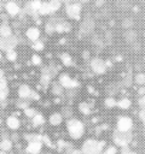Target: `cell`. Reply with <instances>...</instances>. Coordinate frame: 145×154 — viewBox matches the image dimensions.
<instances>
[{
  "label": "cell",
  "instance_id": "6da1fadb",
  "mask_svg": "<svg viewBox=\"0 0 145 154\" xmlns=\"http://www.w3.org/2000/svg\"><path fill=\"white\" fill-rule=\"evenodd\" d=\"M68 129H69V134L72 138H79L82 132H83V126L80 122L72 119V120H69L68 122Z\"/></svg>",
  "mask_w": 145,
  "mask_h": 154
},
{
  "label": "cell",
  "instance_id": "7a4b0ae2",
  "mask_svg": "<svg viewBox=\"0 0 145 154\" xmlns=\"http://www.w3.org/2000/svg\"><path fill=\"white\" fill-rule=\"evenodd\" d=\"M17 45V40L14 36H7V37H1L0 38V49L2 51H10L13 49V47Z\"/></svg>",
  "mask_w": 145,
  "mask_h": 154
},
{
  "label": "cell",
  "instance_id": "3957f363",
  "mask_svg": "<svg viewBox=\"0 0 145 154\" xmlns=\"http://www.w3.org/2000/svg\"><path fill=\"white\" fill-rule=\"evenodd\" d=\"M82 150L86 154H97L99 150V147L94 141H87V142H85Z\"/></svg>",
  "mask_w": 145,
  "mask_h": 154
},
{
  "label": "cell",
  "instance_id": "277c9868",
  "mask_svg": "<svg viewBox=\"0 0 145 154\" xmlns=\"http://www.w3.org/2000/svg\"><path fill=\"white\" fill-rule=\"evenodd\" d=\"M80 11H81V8H80V5L79 4H70V5L66 6V13H68V16L71 17V18H74V19H77L80 17Z\"/></svg>",
  "mask_w": 145,
  "mask_h": 154
},
{
  "label": "cell",
  "instance_id": "5b68a950",
  "mask_svg": "<svg viewBox=\"0 0 145 154\" xmlns=\"http://www.w3.org/2000/svg\"><path fill=\"white\" fill-rule=\"evenodd\" d=\"M41 150V142H39L37 140L36 141H31L27 148V152L29 154H37Z\"/></svg>",
  "mask_w": 145,
  "mask_h": 154
},
{
  "label": "cell",
  "instance_id": "8992f818",
  "mask_svg": "<svg viewBox=\"0 0 145 154\" xmlns=\"http://www.w3.org/2000/svg\"><path fill=\"white\" fill-rule=\"evenodd\" d=\"M5 7H6V11H7V13H8L10 16H16V14H18V12H19L18 5H17L16 2H13V1H8V2L5 5Z\"/></svg>",
  "mask_w": 145,
  "mask_h": 154
},
{
  "label": "cell",
  "instance_id": "52a82bcc",
  "mask_svg": "<svg viewBox=\"0 0 145 154\" xmlns=\"http://www.w3.org/2000/svg\"><path fill=\"white\" fill-rule=\"evenodd\" d=\"M60 84H62L63 87H66V88L76 85L75 81H72V79H71L69 76H66V75H63V76L60 77Z\"/></svg>",
  "mask_w": 145,
  "mask_h": 154
},
{
  "label": "cell",
  "instance_id": "ba28073f",
  "mask_svg": "<svg viewBox=\"0 0 145 154\" xmlns=\"http://www.w3.org/2000/svg\"><path fill=\"white\" fill-rule=\"evenodd\" d=\"M27 36H28V38L35 41V40L39 38V36H40V31H39L37 28H30V29L27 30Z\"/></svg>",
  "mask_w": 145,
  "mask_h": 154
},
{
  "label": "cell",
  "instance_id": "9c48e42d",
  "mask_svg": "<svg viewBox=\"0 0 145 154\" xmlns=\"http://www.w3.org/2000/svg\"><path fill=\"white\" fill-rule=\"evenodd\" d=\"M8 93V88H7V83L5 79L0 81V100H4L7 96Z\"/></svg>",
  "mask_w": 145,
  "mask_h": 154
},
{
  "label": "cell",
  "instance_id": "30bf717a",
  "mask_svg": "<svg viewBox=\"0 0 145 154\" xmlns=\"http://www.w3.org/2000/svg\"><path fill=\"white\" fill-rule=\"evenodd\" d=\"M6 123H7V126L10 129H12V130H16V129L19 128V120L16 117H8Z\"/></svg>",
  "mask_w": 145,
  "mask_h": 154
},
{
  "label": "cell",
  "instance_id": "8fae6325",
  "mask_svg": "<svg viewBox=\"0 0 145 154\" xmlns=\"http://www.w3.org/2000/svg\"><path fill=\"white\" fill-rule=\"evenodd\" d=\"M11 34H12V30H11V28L7 24H1L0 25V36L1 37L11 36Z\"/></svg>",
  "mask_w": 145,
  "mask_h": 154
},
{
  "label": "cell",
  "instance_id": "7c38bea8",
  "mask_svg": "<svg viewBox=\"0 0 145 154\" xmlns=\"http://www.w3.org/2000/svg\"><path fill=\"white\" fill-rule=\"evenodd\" d=\"M18 94H19L21 97H28V96H30L31 90L28 85H21L19 89H18Z\"/></svg>",
  "mask_w": 145,
  "mask_h": 154
},
{
  "label": "cell",
  "instance_id": "4fadbf2b",
  "mask_svg": "<svg viewBox=\"0 0 145 154\" xmlns=\"http://www.w3.org/2000/svg\"><path fill=\"white\" fill-rule=\"evenodd\" d=\"M50 123L52 125H59L62 123V116L59 113H54L50 117Z\"/></svg>",
  "mask_w": 145,
  "mask_h": 154
},
{
  "label": "cell",
  "instance_id": "5bb4252c",
  "mask_svg": "<svg viewBox=\"0 0 145 154\" xmlns=\"http://www.w3.org/2000/svg\"><path fill=\"white\" fill-rule=\"evenodd\" d=\"M11 147H12V142H11L10 140H2V141L0 142V149L4 150V152L10 150Z\"/></svg>",
  "mask_w": 145,
  "mask_h": 154
},
{
  "label": "cell",
  "instance_id": "9a60e30c",
  "mask_svg": "<svg viewBox=\"0 0 145 154\" xmlns=\"http://www.w3.org/2000/svg\"><path fill=\"white\" fill-rule=\"evenodd\" d=\"M39 12L41 13V14H48L50 12H51V8H50V5L47 4V2H41V5H40V7H39Z\"/></svg>",
  "mask_w": 145,
  "mask_h": 154
},
{
  "label": "cell",
  "instance_id": "2e32d148",
  "mask_svg": "<svg viewBox=\"0 0 145 154\" xmlns=\"http://www.w3.org/2000/svg\"><path fill=\"white\" fill-rule=\"evenodd\" d=\"M92 66H93L94 71H97V72H99V73H100V72L104 70V65L102 64V61H100V60H93Z\"/></svg>",
  "mask_w": 145,
  "mask_h": 154
},
{
  "label": "cell",
  "instance_id": "e0dca14e",
  "mask_svg": "<svg viewBox=\"0 0 145 154\" xmlns=\"http://www.w3.org/2000/svg\"><path fill=\"white\" fill-rule=\"evenodd\" d=\"M48 5H50V8H51V12L52 11H57L60 7V1L59 0H51L48 2Z\"/></svg>",
  "mask_w": 145,
  "mask_h": 154
},
{
  "label": "cell",
  "instance_id": "ac0fdd59",
  "mask_svg": "<svg viewBox=\"0 0 145 154\" xmlns=\"http://www.w3.org/2000/svg\"><path fill=\"white\" fill-rule=\"evenodd\" d=\"M44 117L41 116V114H35L34 116V118H33V123L35 124V125H41V124H44Z\"/></svg>",
  "mask_w": 145,
  "mask_h": 154
},
{
  "label": "cell",
  "instance_id": "d6986e66",
  "mask_svg": "<svg viewBox=\"0 0 145 154\" xmlns=\"http://www.w3.org/2000/svg\"><path fill=\"white\" fill-rule=\"evenodd\" d=\"M6 57H7V59H8V60L13 61V60H16V58H17V53H16L13 49H10V51H7Z\"/></svg>",
  "mask_w": 145,
  "mask_h": 154
},
{
  "label": "cell",
  "instance_id": "ffe728a7",
  "mask_svg": "<svg viewBox=\"0 0 145 154\" xmlns=\"http://www.w3.org/2000/svg\"><path fill=\"white\" fill-rule=\"evenodd\" d=\"M29 5H30L31 10L36 11V10H39V7H40V5H41V1H40V0H34V1H31Z\"/></svg>",
  "mask_w": 145,
  "mask_h": 154
},
{
  "label": "cell",
  "instance_id": "44dd1931",
  "mask_svg": "<svg viewBox=\"0 0 145 154\" xmlns=\"http://www.w3.org/2000/svg\"><path fill=\"white\" fill-rule=\"evenodd\" d=\"M62 60H63V63H64L65 65H70V64H71V58H70L68 54H63V55H62Z\"/></svg>",
  "mask_w": 145,
  "mask_h": 154
},
{
  "label": "cell",
  "instance_id": "7402d4cb",
  "mask_svg": "<svg viewBox=\"0 0 145 154\" xmlns=\"http://www.w3.org/2000/svg\"><path fill=\"white\" fill-rule=\"evenodd\" d=\"M33 63H34L35 65H39V64L41 63V58H40L39 55H34V57H33Z\"/></svg>",
  "mask_w": 145,
  "mask_h": 154
},
{
  "label": "cell",
  "instance_id": "603a6c76",
  "mask_svg": "<svg viewBox=\"0 0 145 154\" xmlns=\"http://www.w3.org/2000/svg\"><path fill=\"white\" fill-rule=\"evenodd\" d=\"M25 114L33 117V116H35V111H34L33 108H27V109H25Z\"/></svg>",
  "mask_w": 145,
  "mask_h": 154
},
{
  "label": "cell",
  "instance_id": "cb8c5ba5",
  "mask_svg": "<svg viewBox=\"0 0 145 154\" xmlns=\"http://www.w3.org/2000/svg\"><path fill=\"white\" fill-rule=\"evenodd\" d=\"M42 47H44L42 42H36V43L34 45V48H35V49H42Z\"/></svg>",
  "mask_w": 145,
  "mask_h": 154
},
{
  "label": "cell",
  "instance_id": "d4e9b609",
  "mask_svg": "<svg viewBox=\"0 0 145 154\" xmlns=\"http://www.w3.org/2000/svg\"><path fill=\"white\" fill-rule=\"evenodd\" d=\"M1 79H4V71L0 69V81H1Z\"/></svg>",
  "mask_w": 145,
  "mask_h": 154
},
{
  "label": "cell",
  "instance_id": "484cf974",
  "mask_svg": "<svg viewBox=\"0 0 145 154\" xmlns=\"http://www.w3.org/2000/svg\"><path fill=\"white\" fill-rule=\"evenodd\" d=\"M0 154H6V152H4V150H2V152H0Z\"/></svg>",
  "mask_w": 145,
  "mask_h": 154
},
{
  "label": "cell",
  "instance_id": "4316f807",
  "mask_svg": "<svg viewBox=\"0 0 145 154\" xmlns=\"http://www.w3.org/2000/svg\"><path fill=\"white\" fill-rule=\"evenodd\" d=\"M0 59H1V52H0Z\"/></svg>",
  "mask_w": 145,
  "mask_h": 154
},
{
  "label": "cell",
  "instance_id": "83f0119b",
  "mask_svg": "<svg viewBox=\"0 0 145 154\" xmlns=\"http://www.w3.org/2000/svg\"><path fill=\"white\" fill-rule=\"evenodd\" d=\"M0 8H1V2H0Z\"/></svg>",
  "mask_w": 145,
  "mask_h": 154
},
{
  "label": "cell",
  "instance_id": "f1b7e54d",
  "mask_svg": "<svg viewBox=\"0 0 145 154\" xmlns=\"http://www.w3.org/2000/svg\"><path fill=\"white\" fill-rule=\"evenodd\" d=\"M65 1H66V2H68V1H69V0H65Z\"/></svg>",
  "mask_w": 145,
  "mask_h": 154
},
{
  "label": "cell",
  "instance_id": "f546056e",
  "mask_svg": "<svg viewBox=\"0 0 145 154\" xmlns=\"http://www.w3.org/2000/svg\"><path fill=\"white\" fill-rule=\"evenodd\" d=\"M0 124H1V119H0Z\"/></svg>",
  "mask_w": 145,
  "mask_h": 154
},
{
  "label": "cell",
  "instance_id": "4dcf8cb0",
  "mask_svg": "<svg viewBox=\"0 0 145 154\" xmlns=\"http://www.w3.org/2000/svg\"><path fill=\"white\" fill-rule=\"evenodd\" d=\"M82 1H87V0H82Z\"/></svg>",
  "mask_w": 145,
  "mask_h": 154
}]
</instances>
